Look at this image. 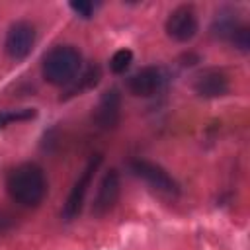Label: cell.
I'll list each match as a JSON object with an SVG mask.
<instances>
[{
  "mask_svg": "<svg viewBox=\"0 0 250 250\" xmlns=\"http://www.w3.org/2000/svg\"><path fill=\"white\" fill-rule=\"evenodd\" d=\"M6 189L21 207H37L47 195V178L43 168L35 162L16 166L6 178Z\"/></svg>",
  "mask_w": 250,
  "mask_h": 250,
  "instance_id": "6da1fadb",
  "label": "cell"
},
{
  "mask_svg": "<svg viewBox=\"0 0 250 250\" xmlns=\"http://www.w3.org/2000/svg\"><path fill=\"white\" fill-rule=\"evenodd\" d=\"M82 68V55L72 45H57L53 47L41 62L43 78L55 86H68L76 80Z\"/></svg>",
  "mask_w": 250,
  "mask_h": 250,
  "instance_id": "7a4b0ae2",
  "label": "cell"
},
{
  "mask_svg": "<svg viewBox=\"0 0 250 250\" xmlns=\"http://www.w3.org/2000/svg\"><path fill=\"white\" fill-rule=\"evenodd\" d=\"M102 160H104L102 154H94V156L88 160V164L84 166V170H82V174L78 176V180L74 182V186H72V189H70V193H68V197H66V201H64V205H62V219H64V221H72V219L78 217V213L82 211V205H84L88 188H90L92 178H94V174L98 172Z\"/></svg>",
  "mask_w": 250,
  "mask_h": 250,
  "instance_id": "3957f363",
  "label": "cell"
},
{
  "mask_svg": "<svg viewBox=\"0 0 250 250\" xmlns=\"http://www.w3.org/2000/svg\"><path fill=\"white\" fill-rule=\"evenodd\" d=\"M166 33L168 37H172L178 43H188L195 37L197 29H199V20H197V12L193 6L184 4L178 6L170 12L168 20H166Z\"/></svg>",
  "mask_w": 250,
  "mask_h": 250,
  "instance_id": "277c9868",
  "label": "cell"
},
{
  "mask_svg": "<svg viewBox=\"0 0 250 250\" xmlns=\"http://www.w3.org/2000/svg\"><path fill=\"white\" fill-rule=\"evenodd\" d=\"M129 170L137 178H143L146 184H150L158 191H164L168 195H178L180 193L178 182L162 166H158L154 162H148V160H143V158H135V160L129 162Z\"/></svg>",
  "mask_w": 250,
  "mask_h": 250,
  "instance_id": "5b68a950",
  "label": "cell"
},
{
  "mask_svg": "<svg viewBox=\"0 0 250 250\" xmlns=\"http://www.w3.org/2000/svg\"><path fill=\"white\" fill-rule=\"evenodd\" d=\"M33 45H35V25L31 21L20 20L10 25L4 41V49L8 57H12L14 61H21L31 53Z\"/></svg>",
  "mask_w": 250,
  "mask_h": 250,
  "instance_id": "8992f818",
  "label": "cell"
},
{
  "mask_svg": "<svg viewBox=\"0 0 250 250\" xmlns=\"http://www.w3.org/2000/svg\"><path fill=\"white\" fill-rule=\"evenodd\" d=\"M119 188H121V184H119L117 170H113V168L107 170L100 182L98 191H96V197L92 203V215H96V217L107 215L119 199Z\"/></svg>",
  "mask_w": 250,
  "mask_h": 250,
  "instance_id": "52a82bcc",
  "label": "cell"
},
{
  "mask_svg": "<svg viewBox=\"0 0 250 250\" xmlns=\"http://www.w3.org/2000/svg\"><path fill=\"white\" fill-rule=\"evenodd\" d=\"M162 82H164V72L158 66H145L129 78L127 88L133 96L148 98L160 90Z\"/></svg>",
  "mask_w": 250,
  "mask_h": 250,
  "instance_id": "ba28073f",
  "label": "cell"
},
{
  "mask_svg": "<svg viewBox=\"0 0 250 250\" xmlns=\"http://www.w3.org/2000/svg\"><path fill=\"white\" fill-rule=\"evenodd\" d=\"M119 115H121V94L117 88H111L102 94L94 119L100 129H113L119 123Z\"/></svg>",
  "mask_w": 250,
  "mask_h": 250,
  "instance_id": "9c48e42d",
  "label": "cell"
},
{
  "mask_svg": "<svg viewBox=\"0 0 250 250\" xmlns=\"http://www.w3.org/2000/svg\"><path fill=\"white\" fill-rule=\"evenodd\" d=\"M229 88H230L229 76L217 68L203 70L193 82V90L201 98H221L229 92Z\"/></svg>",
  "mask_w": 250,
  "mask_h": 250,
  "instance_id": "30bf717a",
  "label": "cell"
},
{
  "mask_svg": "<svg viewBox=\"0 0 250 250\" xmlns=\"http://www.w3.org/2000/svg\"><path fill=\"white\" fill-rule=\"evenodd\" d=\"M100 78H102V70H100V66H98V64H90V66L78 76V80H72V82L68 84L66 92L61 96V100H68V98H74V96L84 94L86 90L94 88V86L100 82Z\"/></svg>",
  "mask_w": 250,
  "mask_h": 250,
  "instance_id": "8fae6325",
  "label": "cell"
},
{
  "mask_svg": "<svg viewBox=\"0 0 250 250\" xmlns=\"http://www.w3.org/2000/svg\"><path fill=\"white\" fill-rule=\"evenodd\" d=\"M35 117V109L33 107H21V109H6L0 111V129L10 125V123H18V121H29Z\"/></svg>",
  "mask_w": 250,
  "mask_h": 250,
  "instance_id": "7c38bea8",
  "label": "cell"
},
{
  "mask_svg": "<svg viewBox=\"0 0 250 250\" xmlns=\"http://www.w3.org/2000/svg\"><path fill=\"white\" fill-rule=\"evenodd\" d=\"M131 62H133V53L129 49H119L109 59V68H111V72L121 74V72H125L131 66Z\"/></svg>",
  "mask_w": 250,
  "mask_h": 250,
  "instance_id": "4fadbf2b",
  "label": "cell"
},
{
  "mask_svg": "<svg viewBox=\"0 0 250 250\" xmlns=\"http://www.w3.org/2000/svg\"><path fill=\"white\" fill-rule=\"evenodd\" d=\"M230 43L240 51H248L250 49V29L246 25H238L230 37Z\"/></svg>",
  "mask_w": 250,
  "mask_h": 250,
  "instance_id": "5bb4252c",
  "label": "cell"
},
{
  "mask_svg": "<svg viewBox=\"0 0 250 250\" xmlns=\"http://www.w3.org/2000/svg\"><path fill=\"white\" fill-rule=\"evenodd\" d=\"M70 8H72L80 18H92L96 6H94L92 2H70Z\"/></svg>",
  "mask_w": 250,
  "mask_h": 250,
  "instance_id": "9a60e30c",
  "label": "cell"
}]
</instances>
